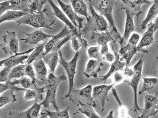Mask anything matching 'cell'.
<instances>
[{
  "label": "cell",
  "instance_id": "18",
  "mask_svg": "<svg viewBox=\"0 0 158 118\" xmlns=\"http://www.w3.org/2000/svg\"><path fill=\"white\" fill-rule=\"evenodd\" d=\"M31 65L34 69L36 83L44 85L47 80L48 71L44 61L42 59H38L33 61Z\"/></svg>",
  "mask_w": 158,
  "mask_h": 118
},
{
  "label": "cell",
  "instance_id": "49",
  "mask_svg": "<svg viewBox=\"0 0 158 118\" xmlns=\"http://www.w3.org/2000/svg\"><path fill=\"white\" fill-rule=\"evenodd\" d=\"M114 111L113 110H111L110 112H109L108 115L106 116V118H114Z\"/></svg>",
  "mask_w": 158,
  "mask_h": 118
},
{
  "label": "cell",
  "instance_id": "41",
  "mask_svg": "<svg viewBox=\"0 0 158 118\" xmlns=\"http://www.w3.org/2000/svg\"><path fill=\"white\" fill-rule=\"evenodd\" d=\"M11 69L10 67L5 66L1 71H0V83L6 82L8 81V75Z\"/></svg>",
  "mask_w": 158,
  "mask_h": 118
},
{
  "label": "cell",
  "instance_id": "23",
  "mask_svg": "<svg viewBox=\"0 0 158 118\" xmlns=\"http://www.w3.org/2000/svg\"><path fill=\"white\" fill-rule=\"evenodd\" d=\"M143 85L139 91V95L146 93L158 96V78L156 77H143Z\"/></svg>",
  "mask_w": 158,
  "mask_h": 118
},
{
  "label": "cell",
  "instance_id": "12",
  "mask_svg": "<svg viewBox=\"0 0 158 118\" xmlns=\"http://www.w3.org/2000/svg\"><path fill=\"white\" fill-rule=\"evenodd\" d=\"M56 1L65 14L74 26L77 28L79 31L81 32V30L83 28L84 18L79 16L78 14L76 13L71 5L65 3L61 0Z\"/></svg>",
  "mask_w": 158,
  "mask_h": 118
},
{
  "label": "cell",
  "instance_id": "34",
  "mask_svg": "<svg viewBox=\"0 0 158 118\" xmlns=\"http://www.w3.org/2000/svg\"><path fill=\"white\" fill-rule=\"evenodd\" d=\"M69 108L70 107L68 106L64 110H56L55 112L50 110V109H45L44 112L41 113L40 115L42 118H70Z\"/></svg>",
  "mask_w": 158,
  "mask_h": 118
},
{
  "label": "cell",
  "instance_id": "3",
  "mask_svg": "<svg viewBox=\"0 0 158 118\" xmlns=\"http://www.w3.org/2000/svg\"><path fill=\"white\" fill-rule=\"evenodd\" d=\"M46 12L47 10L44 9L36 13H28L15 22L18 25H26L36 29H52V26L55 25L56 21L49 19L46 15Z\"/></svg>",
  "mask_w": 158,
  "mask_h": 118
},
{
  "label": "cell",
  "instance_id": "45",
  "mask_svg": "<svg viewBox=\"0 0 158 118\" xmlns=\"http://www.w3.org/2000/svg\"><path fill=\"white\" fill-rule=\"evenodd\" d=\"M115 56L114 53L109 51L102 56V61L108 62L109 63H112L115 60Z\"/></svg>",
  "mask_w": 158,
  "mask_h": 118
},
{
  "label": "cell",
  "instance_id": "51",
  "mask_svg": "<svg viewBox=\"0 0 158 118\" xmlns=\"http://www.w3.org/2000/svg\"><path fill=\"white\" fill-rule=\"evenodd\" d=\"M87 1H88V2H89V1H91V0H87Z\"/></svg>",
  "mask_w": 158,
  "mask_h": 118
},
{
  "label": "cell",
  "instance_id": "39",
  "mask_svg": "<svg viewBox=\"0 0 158 118\" xmlns=\"http://www.w3.org/2000/svg\"><path fill=\"white\" fill-rule=\"evenodd\" d=\"M87 53L89 58L103 61L102 56L100 53L99 46L97 45L89 47L87 49Z\"/></svg>",
  "mask_w": 158,
  "mask_h": 118
},
{
  "label": "cell",
  "instance_id": "4",
  "mask_svg": "<svg viewBox=\"0 0 158 118\" xmlns=\"http://www.w3.org/2000/svg\"><path fill=\"white\" fill-rule=\"evenodd\" d=\"M144 53L138 60L135 65H134L133 69L134 74L130 80H124V82L126 83L131 87L133 90L134 100L133 106L131 108V111L134 113L138 114V113H141L142 109L139 107L138 103V85L142 75V70L144 62V58H143Z\"/></svg>",
  "mask_w": 158,
  "mask_h": 118
},
{
  "label": "cell",
  "instance_id": "9",
  "mask_svg": "<svg viewBox=\"0 0 158 118\" xmlns=\"http://www.w3.org/2000/svg\"><path fill=\"white\" fill-rule=\"evenodd\" d=\"M122 36L118 30L111 29L106 32H92L91 39L97 43L100 47L108 45L110 42L118 43L120 44Z\"/></svg>",
  "mask_w": 158,
  "mask_h": 118
},
{
  "label": "cell",
  "instance_id": "21",
  "mask_svg": "<svg viewBox=\"0 0 158 118\" xmlns=\"http://www.w3.org/2000/svg\"><path fill=\"white\" fill-rule=\"evenodd\" d=\"M103 65L102 61L96 59L90 58L86 65L85 71L84 72V75L88 78H96Z\"/></svg>",
  "mask_w": 158,
  "mask_h": 118
},
{
  "label": "cell",
  "instance_id": "28",
  "mask_svg": "<svg viewBox=\"0 0 158 118\" xmlns=\"http://www.w3.org/2000/svg\"><path fill=\"white\" fill-rule=\"evenodd\" d=\"M158 0H153V3L149 8L146 18L142 21L140 25L141 29L146 28L148 25L158 17Z\"/></svg>",
  "mask_w": 158,
  "mask_h": 118
},
{
  "label": "cell",
  "instance_id": "15",
  "mask_svg": "<svg viewBox=\"0 0 158 118\" xmlns=\"http://www.w3.org/2000/svg\"><path fill=\"white\" fill-rule=\"evenodd\" d=\"M122 2L121 10H127L136 16L138 19L142 13L141 7L143 4H149L151 2L149 0H120Z\"/></svg>",
  "mask_w": 158,
  "mask_h": 118
},
{
  "label": "cell",
  "instance_id": "11",
  "mask_svg": "<svg viewBox=\"0 0 158 118\" xmlns=\"http://www.w3.org/2000/svg\"><path fill=\"white\" fill-rule=\"evenodd\" d=\"M144 107L138 118H149L156 116L158 112V96L144 93Z\"/></svg>",
  "mask_w": 158,
  "mask_h": 118
},
{
  "label": "cell",
  "instance_id": "31",
  "mask_svg": "<svg viewBox=\"0 0 158 118\" xmlns=\"http://www.w3.org/2000/svg\"><path fill=\"white\" fill-rule=\"evenodd\" d=\"M47 42L46 41L40 44H38V45L35 47L30 54L28 55L25 62L26 64H31L35 60L42 58L44 57L45 45Z\"/></svg>",
  "mask_w": 158,
  "mask_h": 118
},
{
  "label": "cell",
  "instance_id": "22",
  "mask_svg": "<svg viewBox=\"0 0 158 118\" xmlns=\"http://www.w3.org/2000/svg\"><path fill=\"white\" fill-rule=\"evenodd\" d=\"M42 105L35 100L31 106L24 112H10L9 115L12 117L19 118H36L39 116Z\"/></svg>",
  "mask_w": 158,
  "mask_h": 118
},
{
  "label": "cell",
  "instance_id": "32",
  "mask_svg": "<svg viewBox=\"0 0 158 118\" xmlns=\"http://www.w3.org/2000/svg\"><path fill=\"white\" fill-rule=\"evenodd\" d=\"M27 14V13L22 11L8 10L0 17V24L5 22H15Z\"/></svg>",
  "mask_w": 158,
  "mask_h": 118
},
{
  "label": "cell",
  "instance_id": "26",
  "mask_svg": "<svg viewBox=\"0 0 158 118\" xmlns=\"http://www.w3.org/2000/svg\"><path fill=\"white\" fill-rule=\"evenodd\" d=\"M93 88L91 84H89L80 89H73L69 97V100L73 102L77 98H80L82 99L91 100L94 102L92 96Z\"/></svg>",
  "mask_w": 158,
  "mask_h": 118
},
{
  "label": "cell",
  "instance_id": "40",
  "mask_svg": "<svg viewBox=\"0 0 158 118\" xmlns=\"http://www.w3.org/2000/svg\"><path fill=\"white\" fill-rule=\"evenodd\" d=\"M25 76L30 78L34 82L36 83V78L33 67L31 64H25Z\"/></svg>",
  "mask_w": 158,
  "mask_h": 118
},
{
  "label": "cell",
  "instance_id": "54",
  "mask_svg": "<svg viewBox=\"0 0 158 118\" xmlns=\"http://www.w3.org/2000/svg\"></svg>",
  "mask_w": 158,
  "mask_h": 118
},
{
  "label": "cell",
  "instance_id": "33",
  "mask_svg": "<svg viewBox=\"0 0 158 118\" xmlns=\"http://www.w3.org/2000/svg\"><path fill=\"white\" fill-rule=\"evenodd\" d=\"M69 1L76 13L86 18L88 17V8L84 0H69Z\"/></svg>",
  "mask_w": 158,
  "mask_h": 118
},
{
  "label": "cell",
  "instance_id": "24",
  "mask_svg": "<svg viewBox=\"0 0 158 118\" xmlns=\"http://www.w3.org/2000/svg\"><path fill=\"white\" fill-rule=\"evenodd\" d=\"M25 88L13 85L0 95V108L3 107L8 104L16 102V96L14 94L15 91H24Z\"/></svg>",
  "mask_w": 158,
  "mask_h": 118
},
{
  "label": "cell",
  "instance_id": "43",
  "mask_svg": "<svg viewBox=\"0 0 158 118\" xmlns=\"http://www.w3.org/2000/svg\"><path fill=\"white\" fill-rule=\"evenodd\" d=\"M113 75L114 82V84L116 85L121 83V82H123L124 81V76L123 73H120L119 72L114 73L113 74Z\"/></svg>",
  "mask_w": 158,
  "mask_h": 118
},
{
  "label": "cell",
  "instance_id": "36",
  "mask_svg": "<svg viewBox=\"0 0 158 118\" xmlns=\"http://www.w3.org/2000/svg\"><path fill=\"white\" fill-rule=\"evenodd\" d=\"M25 64L19 65L11 69L8 75V81L13 79H18L25 76Z\"/></svg>",
  "mask_w": 158,
  "mask_h": 118
},
{
  "label": "cell",
  "instance_id": "38",
  "mask_svg": "<svg viewBox=\"0 0 158 118\" xmlns=\"http://www.w3.org/2000/svg\"><path fill=\"white\" fill-rule=\"evenodd\" d=\"M48 2V0H32L29 14L36 13L42 12L44 6Z\"/></svg>",
  "mask_w": 158,
  "mask_h": 118
},
{
  "label": "cell",
  "instance_id": "29",
  "mask_svg": "<svg viewBox=\"0 0 158 118\" xmlns=\"http://www.w3.org/2000/svg\"><path fill=\"white\" fill-rule=\"evenodd\" d=\"M46 65L50 69V73L54 74L59 61L58 51L50 52L42 58Z\"/></svg>",
  "mask_w": 158,
  "mask_h": 118
},
{
  "label": "cell",
  "instance_id": "44",
  "mask_svg": "<svg viewBox=\"0 0 158 118\" xmlns=\"http://www.w3.org/2000/svg\"><path fill=\"white\" fill-rule=\"evenodd\" d=\"M10 2L9 0L0 2V17L8 10H10Z\"/></svg>",
  "mask_w": 158,
  "mask_h": 118
},
{
  "label": "cell",
  "instance_id": "7",
  "mask_svg": "<svg viewBox=\"0 0 158 118\" xmlns=\"http://www.w3.org/2000/svg\"><path fill=\"white\" fill-rule=\"evenodd\" d=\"M140 39V35L134 33L131 35L125 45L120 47L118 52L120 57L126 63V65L130 66L132 59L138 53L137 46Z\"/></svg>",
  "mask_w": 158,
  "mask_h": 118
},
{
  "label": "cell",
  "instance_id": "20",
  "mask_svg": "<svg viewBox=\"0 0 158 118\" xmlns=\"http://www.w3.org/2000/svg\"><path fill=\"white\" fill-rule=\"evenodd\" d=\"M112 49L113 50V53L115 54V60L112 63H111L110 67L106 73L101 77L102 81H106L107 80L112 76L114 73L117 72L122 71L126 66V63L125 61H123L118 53L114 51L113 47Z\"/></svg>",
  "mask_w": 158,
  "mask_h": 118
},
{
  "label": "cell",
  "instance_id": "46",
  "mask_svg": "<svg viewBox=\"0 0 158 118\" xmlns=\"http://www.w3.org/2000/svg\"><path fill=\"white\" fill-rule=\"evenodd\" d=\"M123 73L124 77L128 78H130L133 76L134 74V71L133 68L130 67V66L126 65L124 69Z\"/></svg>",
  "mask_w": 158,
  "mask_h": 118
},
{
  "label": "cell",
  "instance_id": "47",
  "mask_svg": "<svg viewBox=\"0 0 158 118\" xmlns=\"http://www.w3.org/2000/svg\"><path fill=\"white\" fill-rule=\"evenodd\" d=\"M13 85H14L10 84V81H7L5 83H0V95L8 88H11Z\"/></svg>",
  "mask_w": 158,
  "mask_h": 118
},
{
  "label": "cell",
  "instance_id": "50",
  "mask_svg": "<svg viewBox=\"0 0 158 118\" xmlns=\"http://www.w3.org/2000/svg\"><path fill=\"white\" fill-rule=\"evenodd\" d=\"M8 57L7 58L3 59V60H0V68H1V67L4 66V64H5L6 61Z\"/></svg>",
  "mask_w": 158,
  "mask_h": 118
},
{
  "label": "cell",
  "instance_id": "52",
  "mask_svg": "<svg viewBox=\"0 0 158 118\" xmlns=\"http://www.w3.org/2000/svg\"><path fill=\"white\" fill-rule=\"evenodd\" d=\"M1 45H2V44H1V43H0V46H1Z\"/></svg>",
  "mask_w": 158,
  "mask_h": 118
},
{
  "label": "cell",
  "instance_id": "19",
  "mask_svg": "<svg viewBox=\"0 0 158 118\" xmlns=\"http://www.w3.org/2000/svg\"><path fill=\"white\" fill-rule=\"evenodd\" d=\"M126 14V18L125 20V28L123 36H122L120 45V47H123L126 45L128 39L131 35L135 30V26L134 23V17L135 16L129 11L125 10Z\"/></svg>",
  "mask_w": 158,
  "mask_h": 118
},
{
  "label": "cell",
  "instance_id": "13",
  "mask_svg": "<svg viewBox=\"0 0 158 118\" xmlns=\"http://www.w3.org/2000/svg\"><path fill=\"white\" fill-rule=\"evenodd\" d=\"M115 85V84L113 83L109 85L102 84L93 87L92 96L94 99L95 98L100 101L102 112L104 110L106 104L109 101L108 97L109 92Z\"/></svg>",
  "mask_w": 158,
  "mask_h": 118
},
{
  "label": "cell",
  "instance_id": "35",
  "mask_svg": "<svg viewBox=\"0 0 158 118\" xmlns=\"http://www.w3.org/2000/svg\"><path fill=\"white\" fill-rule=\"evenodd\" d=\"M70 40L72 49L76 52L79 51L81 49H87V41L82 37H79L72 34Z\"/></svg>",
  "mask_w": 158,
  "mask_h": 118
},
{
  "label": "cell",
  "instance_id": "16",
  "mask_svg": "<svg viewBox=\"0 0 158 118\" xmlns=\"http://www.w3.org/2000/svg\"><path fill=\"white\" fill-rule=\"evenodd\" d=\"M3 37L6 44V46L2 48L6 54L12 56L19 53V41L15 32L7 31Z\"/></svg>",
  "mask_w": 158,
  "mask_h": 118
},
{
  "label": "cell",
  "instance_id": "5",
  "mask_svg": "<svg viewBox=\"0 0 158 118\" xmlns=\"http://www.w3.org/2000/svg\"><path fill=\"white\" fill-rule=\"evenodd\" d=\"M59 64L64 69L68 80L69 88L67 93L63 98H69L73 90L74 89L75 76L76 74L77 65L80 57V52H76L74 57L70 61H67L63 57L61 49L58 51Z\"/></svg>",
  "mask_w": 158,
  "mask_h": 118
},
{
  "label": "cell",
  "instance_id": "37",
  "mask_svg": "<svg viewBox=\"0 0 158 118\" xmlns=\"http://www.w3.org/2000/svg\"><path fill=\"white\" fill-rule=\"evenodd\" d=\"M24 92L25 93L23 96V99L25 101L30 100H35L36 101L41 100L44 99L42 94L35 90L25 89Z\"/></svg>",
  "mask_w": 158,
  "mask_h": 118
},
{
  "label": "cell",
  "instance_id": "25",
  "mask_svg": "<svg viewBox=\"0 0 158 118\" xmlns=\"http://www.w3.org/2000/svg\"><path fill=\"white\" fill-rule=\"evenodd\" d=\"M10 84L12 85H20L23 88L25 89L35 90L42 94L44 92L45 89L44 86L40 88L37 86L36 84L30 78L26 76L18 79H15L13 81H10Z\"/></svg>",
  "mask_w": 158,
  "mask_h": 118
},
{
  "label": "cell",
  "instance_id": "2",
  "mask_svg": "<svg viewBox=\"0 0 158 118\" xmlns=\"http://www.w3.org/2000/svg\"><path fill=\"white\" fill-rule=\"evenodd\" d=\"M89 8L91 15L86 18L87 22L81 30V34L90 32H106L109 30V23L103 15L98 13L96 10L89 3Z\"/></svg>",
  "mask_w": 158,
  "mask_h": 118
},
{
  "label": "cell",
  "instance_id": "10",
  "mask_svg": "<svg viewBox=\"0 0 158 118\" xmlns=\"http://www.w3.org/2000/svg\"><path fill=\"white\" fill-rule=\"evenodd\" d=\"M155 19L154 22H151L148 25L147 30L139 41L137 46V49L139 52L148 54V52L144 49L149 47L154 41V33L158 29V17Z\"/></svg>",
  "mask_w": 158,
  "mask_h": 118
},
{
  "label": "cell",
  "instance_id": "6",
  "mask_svg": "<svg viewBox=\"0 0 158 118\" xmlns=\"http://www.w3.org/2000/svg\"><path fill=\"white\" fill-rule=\"evenodd\" d=\"M69 34V30L64 27L57 34L53 35L45 45L44 57L50 52H57L61 49V47L70 40L72 34Z\"/></svg>",
  "mask_w": 158,
  "mask_h": 118
},
{
  "label": "cell",
  "instance_id": "42",
  "mask_svg": "<svg viewBox=\"0 0 158 118\" xmlns=\"http://www.w3.org/2000/svg\"><path fill=\"white\" fill-rule=\"evenodd\" d=\"M118 118H131L128 113L127 109L126 107L123 105L119 107L118 109Z\"/></svg>",
  "mask_w": 158,
  "mask_h": 118
},
{
  "label": "cell",
  "instance_id": "53",
  "mask_svg": "<svg viewBox=\"0 0 158 118\" xmlns=\"http://www.w3.org/2000/svg\"><path fill=\"white\" fill-rule=\"evenodd\" d=\"M5 1H8V0H5Z\"/></svg>",
  "mask_w": 158,
  "mask_h": 118
},
{
  "label": "cell",
  "instance_id": "1",
  "mask_svg": "<svg viewBox=\"0 0 158 118\" xmlns=\"http://www.w3.org/2000/svg\"><path fill=\"white\" fill-rule=\"evenodd\" d=\"M67 81V77L64 74L57 77L54 73H50L44 86L46 91V96L40 103L42 106L44 107L45 109H50L49 106L52 104L56 110H59L56 102L58 87L62 81Z\"/></svg>",
  "mask_w": 158,
  "mask_h": 118
},
{
  "label": "cell",
  "instance_id": "48",
  "mask_svg": "<svg viewBox=\"0 0 158 118\" xmlns=\"http://www.w3.org/2000/svg\"><path fill=\"white\" fill-rule=\"evenodd\" d=\"M111 91H112L113 95L115 100L116 101L117 103L118 104V107H121L123 105L122 102H121L120 98L119 96H118V93H117L116 90L113 88L111 89Z\"/></svg>",
  "mask_w": 158,
  "mask_h": 118
},
{
  "label": "cell",
  "instance_id": "27",
  "mask_svg": "<svg viewBox=\"0 0 158 118\" xmlns=\"http://www.w3.org/2000/svg\"><path fill=\"white\" fill-rule=\"evenodd\" d=\"M77 104L78 108L76 114L81 113L89 118H101L94 110V108L96 107V105L94 104L89 102L84 103L81 101H79Z\"/></svg>",
  "mask_w": 158,
  "mask_h": 118
},
{
  "label": "cell",
  "instance_id": "30",
  "mask_svg": "<svg viewBox=\"0 0 158 118\" xmlns=\"http://www.w3.org/2000/svg\"><path fill=\"white\" fill-rule=\"evenodd\" d=\"M32 0H9L10 10H13L29 13Z\"/></svg>",
  "mask_w": 158,
  "mask_h": 118
},
{
  "label": "cell",
  "instance_id": "17",
  "mask_svg": "<svg viewBox=\"0 0 158 118\" xmlns=\"http://www.w3.org/2000/svg\"><path fill=\"white\" fill-rule=\"evenodd\" d=\"M23 33L26 35V37L20 39V40L24 42L25 44L30 45L38 44L41 41H47L48 39L51 38L53 36L46 34L41 29L37 30L30 33L24 32Z\"/></svg>",
  "mask_w": 158,
  "mask_h": 118
},
{
  "label": "cell",
  "instance_id": "14",
  "mask_svg": "<svg viewBox=\"0 0 158 118\" xmlns=\"http://www.w3.org/2000/svg\"><path fill=\"white\" fill-rule=\"evenodd\" d=\"M48 1L53 10V14L68 27L71 32V34L77 37H82L81 32L79 31L77 28L72 23L61 9L59 8L52 0H48Z\"/></svg>",
  "mask_w": 158,
  "mask_h": 118
},
{
  "label": "cell",
  "instance_id": "8",
  "mask_svg": "<svg viewBox=\"0 0 158 118\" xmlns=\"http://www.w3.org/2000/svg\"><path fill=\"white\" fill-rule=\"evenodd\" d=\"M96 11L106 18L109 23V28L116 29L113 14L114 0H92L91 3Z\"/></svg>",
  "mask_w": 158,
  "mask_h": 118
}]
</instances>
